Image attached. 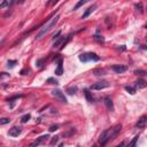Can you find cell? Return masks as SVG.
Listing matches in <instances>:
<instances>
[{
	"label": "cell",
	"mask_w": 147,
	"mask_h": 147,
	"mask_svg": "<svg viewBox=\"0 0 147 147\" xmlns=\"http://www.w3.org/2000/svg\"><path fill=\"white\" fill-rule=\"evenodd\" d=\"M59 18H60V16H59V15H56V16H54V17L51 18V20L47 22V24L43 25V28H40L39 32L37 33V37H36L37 40H38V39H40L41 37H44L46 33H48V32H50L51 30H52V28H54V27H55V24H56L57 21H59Z\"/></svg>",
	"instance_id": "obj_1"
},
{
	"label": "cell",
	"mask_w": 147,
	"mask_h": 147,
	"mask_svg": "<svg viewBox=\"0 0 147 147\" xmlns=\"http://www.w3.org/2000/svg\"><path fill=\"white\" fill-rule=\"evenodd\" d=\"M79 60L83 62H87V61H99L100 57L94 53H85V54L79 55Z\"/></svg>",
	"instance_id": "obj_2"
},
{
	"label": "cell",
	"mask_w": 147,
	"mask_h": 147,
	"mask_svg": "<svg viewBox=\"0 0 147 147\" xmlns=\"http://www.w3.org/2000/svg\"><path fill=\"white\" fill-rule=\"evenodd\" d=\"M121 129H122V125H121V124H117V125H115L114 128L108 129V140L115 139V137H116V136L119 133Z\"/></svg>",
	"instance_id": "obj_3"
},
{
	"label": "cell",
	"mask_w": 147,
	"mask_h": 147,
	"mask_svg": "<svg viewBox=\"0 0 147 147\" xmlns=\"http://www.w3.org/2000/svg\"><path fill=\"white\" fill-rule=\"evenodd\" d=\"M109 83L106 82V80H102V82H98L95 84H93L91 86V90H95V91H99V90H103V89H107L109 87Z\"/></svg>",
	"instance_id": "obj_4"
},
{
	"label": "cell",
	"mask_w": 147,
	"mask_h": 147,
	"mask_svg": "<svg viewBox=\"0 0 147 147\" xmlns=\"http://www.w3.org/2000/svg\"><path fill=\"white\" fill-rule=\"evenodd\" d=\"M52 94L55 96L56 99H59L61 102H64L67 103V98L64 96V93L62 91H60V90H53L52 91Z\"/></svg>",
	"instance_id": "obj_5"
},
{
	"label": "cell",
	"mask_w": 147,
	"mask_h": 147,
	"mask_svg": "<svg viewBox=\"0 0 147 147\" xmlns=\"http://www.w3.org/2000/svg\"><path fill=\"white\" fill-rule=\"evenodd\" d=\"M21 128H17V126H13L10 130L8 131V134L11 136V137H18L21 134Z\"/></svg>",
	"instance_id": "obj_6"
},
{
	"label": "cell",
	"mask_w": 147,
	"mask_h": 147,
	"mask_svg": "<svg viewBox=\"0 0 147 147\" xmlns=\"http://www.w3.org/2000/svg\"><path fill=\"white\" fill-rule=\"evenodd\" d=\"M108 141V130H105L102 133L100 134V138H99V142L101 145H106Z\"/></svg>",
	"instance_id": "obj_7"
},
{
	"label": "cell",
	"mask_w": 147,
	"mask_h": 147,
	"mask_svg": "<svg viewBox=\"0 0 147 147\" xmlns=\"http://www.w3.org/2000/svg\"><path fill=\"white\" fill-rule=\"evenodd\" d=\"M112 69L116 74H122V72H124V71H125L128 68H126L125 66H122V64H115V66L112 67Z\"/></svg>",
	"instance_id": "obj_8"
},
{
	"label": "cell",
	"mask_w": 147,
	"mask_h": 147,
	"mask_svg": "<svg viewBox=\"0 0 147 147\" xmlns=\"http://www.w3.org/2000/svg\"><path fill=\"white\" fill-rule=\"evenodd\" d=\"M95 8H96V5H93V6H91V7H90V8H87L86 10H85V13L83 14L82 18H86L87 16H90L92 13H93L94 10H95Z\"/></svg>",
	"instance_id": "obj_9"
},
{
	"label": "cell",
	"mask_w": 147,
	"mask_h": 147,
	"mask_svg": "<svg viewBox=\"0 0 147 147\" xmlns=\"http://www.w3.org/2000/svg\"><path fill=\"white\" fill-rule=\"evenodd\" d=\"M55 74L57 76H61L63 74V66H62V60H60L59 63H57V68L55 69Z\"/></svg>",
	"instance_id": "obj_10"
},
{
	"label": "cell",
	"mask_w": 147,
	"mask_h": 147,
	"mask_svg": "<svg viewBox=\"0 0 147 147\" xmlns=\"http://www.w3.org/2000/svg\"><path fill=\"white\" fill-rule=\"evenodd\" d=\"M146 123H147V117L144 115V116H141V117H140V119L138 121L137 126H138V128H144V126L146 125Z\"/></svg>",
	"instance_id": "obj_11"
},
{
	"label": "cell",
	"mask_w": 147,
	"mask_h": 147,
	"mask_svg": "<svg viewBox=\"0 0 147 147\" xmlns=\"http://www.w3.org/2000/svg\"><path fill=\"white\" fill-rule=\"evenodd\" d=\"M103 102H105L106 107H107L109 110H114V105H113V101L110 98H105V101H103Z\"/></svg>",
	"instance_id": "obj_12"
},
{
	"label": "cell",
	"mask_w": 147,
	"mask_h": 147,
	"mask_svg": "<svg viewBox=\"0 0 147 147\" xmlns=\"http://www.w3.org/2000/svg\"><path fill=\"white\" fill-rule=\"evenodd\" d=\"M47 138H48V136H47V134H46V136H41V137L39 138V139H37L34 142H32V144H31V146H37V145L41 144V142H43L44 140H46V139H47Z\"/></svg>",
	"instance_id": "obj_13"
},
{
	"label": "cell",
	"mask_w": 147,
	"mask_h": 147,
	"mask_svg": "<svg viewBox=\"0 0 147 147\" xmlns=\"http://www.w3.org/2000/svg\"><path fill=\"white\" fill-rule=\"evenodd\" d=\"M84 93H85V98H86V100L89 101V102H93L94 99H93V96H92L91 92H90L89 90H84Z\"/></svg>",
	"instance_id": "obj_14"
},
{
	"label": "cell",
	"mask_w": 147,
	"mask_h": 147,
	"mask_svg": "<svg viewBox=\"0 0 147 147\" xmlns=\"http://www.w3.org/2000/svg\"><path fill=\"white\" fill-rule=\"evenodd\" d=\"M63 40H64V37H59L57 39H55V40H54V44H53V46H54V47H57V46L61 45Z\"/></svg>",
	"instance_id": "obj_15"
},
{
	"label": "cell",
	"mask_w": 147,
	"mask_h": 147,
	"mask_svg": "<svg viewBox=\"0 0 147 147\" xmlns=\"http://www.w3.org/2000/svg\"><path fill=\"white\" fill-rule=\"evenodd\" d=\"M89 1H90V0H79V1L77 2V5H76V6L74 7V10H76V9H78V8H79V7H82L83 5H85V4H86V2H89Z\"/></svg>",
	"instance_id": "obj_16"
},
{
	"label": "cell",
	"mask_w": 147,
	"mask_h": 147,
	"mask_svg": "<svg viewBox=\"0 0 147 147\" xmlns=\"http://www.w3.org/2000/svg\"><path fill=\"white\" fill-rule=\"evenodd\" d=\"M145 86H146V83H145L142 79H140V80H138V82H136V87H138V89H144Z\"/></svg>",
	"instance_id": "obj_17"
},
{
	"label": "cell",
	"mask_w": 147,
	"mask_h": 147,
	"mask_svg": "<svg viewBox=\"0 0 147 147\" xmlns=\"http://www.w3.org/2000/svg\"><path fill=\"white\" fill-rule=\"evenodd\" d=\"M93 72L95 74L96 76H102V75H105V70H103V69H95V70H93Z\"/></svg>",
	"instance_id": "obj_18"
},
{
	"label": "cell",
	"mask_w": 147,
	"mask_h": 147,
	"mask_svg": "<svg viewBox=\"0 0 147 147\" xmlns=\"http://www.w3.org/2000/svg\"><path fill=\"white\" fill-rule=\"evenodd\" d=\"M30 118H31V116H30V114H27V115H24V116H23L22 118H21V122H22V123H27V122L29 121Z\"/></svg>",
	"instance_id": "obj_19"
},
{
	"label": "cell",
	"mask_w": 147,
	"mask_h": 147,
	"mask_svg": "<svg viewBox=\"0 0 147 147\" xmlns=\"http://www.w3.org/2000/svg\"><path fill=\"white\" fill-rule=\"evenodd\" d=\"M125 90L129 92L130 94H134L136 93V89L134 87H131V86H125Z\"/></svg>",
	"instance_id": "obj_20"
},
{
	"label": "cell",
	"mask_w": 147,
	"mask_h": 147,
	"mask_svg": "<svg viewBox=\"0 0 147 147\" xmlns=\"http://www.w3.org/2000/svg\"><path fill=\"white\" fill-rule=\"evenodd\" d=\"M10 122V119L9 118H6V117H4V118H0V124H7Z\"/></svg>",
	"instance_id": "obj_21"
},
{
	"label": "cell",
	"mask_w": 147,
	"mask_h": 147,
	"mask_svg": "<svg viewBox=\"0 0 147 147\" xmlns=\"http://www.w3.org/2000/svg\"><path fill=\"white\" fill-rule=\"evenodd\" d=\"M16 63H17V62H16L15 60H10V61H8V68H13Z\"/></svg>",
	"instance_id": "obj_22"
},
{
	"label": "cell",
	"mask_w": 147,
	"mask_h": 147,
	"mask_svg": "<svg viewBox=\"0 0 147 147\" xmlns=\"http://www.w3.org/2000/svg\"><path fill=\"white\" fill-rule=\"evenodd\" d=\"M134 74H136V75L145 76V75H146V71H144V70H136V71H134Z\"/></svg>",
	"instance_id": "obj_23"
},
{
	"label": "cell",
	"mask_w": 147,
	"mask_h": 147,
	"mask_svg": "<svg viewBox=\"0 0 147 147\" xmlns=\"http://www.w3.org/2000/svg\"><path fill=\"white\" fill-rule=\"evenodd\" d=\"M76 91H77V89H76V87H74V89L71 87V89H68V91H67V92H68L69 94H75Z\"/></svg>",
	"instance_id": "obj_24"
},
{
	"label": "cell",
	"mask_w": 147,
	"mask_h": 147,
	"mask_svg": "<svg viewBox=\"0 0 147 147\" xmlns=\"http://www.w3.org/2000/svg\"><path fill=\"white\" fill-rule=\"evenodd\" d=\"M137 140H138V136H136V137L133 138L132 141H131L130 144H129V146H134V145H136V141H137Z\"/></svg>",
	"instance_id": "obj_25"
},
{
	"label": "cell",
	"mask_w": 147,
	"mask_h": 147,
	"mask_svg": "<svg viewBox=\"0 0 147 147\" xmlns=\"http://www.w3.org/2000/svg\"><path fill=\"white\" fill-rule=\"evenodd\" d=\"M47 83H50V84H57V82L54 79V78H48Z\"/></svg>",
	"instance_id": "obj_26"
},
{
	"label": "cell",
	"mask_w": 147,
	"mask_h": 147,
	"mask_svg": "<svg viewBox=\"0 0 147 147\" xmlns=\"http://www.w3.org/2000/svg\"><path fill=\"white\" fill-rule=\"evenodd\" d=\"M57 140H59V137H54L52 139V141H51V145H55L57 142Z\"/></svg>",
	"instance_id": "obj_27"
},
{
	"label": "cell",
	"mask_w": 147,
	"mask_h": 147,
	"mask_svg": "<svg viewBox=\"0 0 147 147\" xmlns=\"http://www.w3.org/2000/svg\"><path fill=\"white\" fill-rule=\"evenodd\" d=\"M94 38H95V40H98V41H103V38L101 36H98V34H96V36H94Z\"/></svg>",
	"instance_id": "obj_28"
},
{
	"label": "cell",
	"mask_w": 147,
	"mask_h": 147,
	"mask_svg": "<svg viewBox=\"0 0 147 147\" xmlns=\"http://www.w3.org/2000/svg\"><path fill=\"white\" fill-rule=\"evenodd\" d=\"M57 1H59V0H50V1H48V5H52V6H54L55 4H57Z\"/></svg>",
	"instance_id": "obj_29"
},
{
	"label": "cell",
	"mask_w": 147,
	"mask_h": 147,
	"mask_svg": "<svg viewBox=\"0 0 147 147\" xmlns=\"http://www.w3.org/2000/svg\"><path fill=\"white\" fill-rule=\"evenodd\" d=\"M56 130H57V126H56V125H52V126L50 128V131H51V132H53V131H56Z\"/></svg>",
	"instance_id": "obj_30"
},
{
	"label": "cell",
	"mask_w": 147,
	"mask_h": 147,
	"mask_svg": "<svg viewBox=\"0 0 147 147\" xmlns=\"http://www.w3.org/2000/svg\"><path fill=\"white\" fill-rule=\"evenodd\" d=\"M60 34H61V32L59 31L56 34H54V37H53V39H54V40H55V39H57V38H59V36H60Z\"/></svg>",
	"instance_id": "obj_31"
},
{
	"label": "cell",
	"mask_w": 147,
	"mask_h": 147,
	"mask_svg": "<svg viewBox=\"0 0 147 147\" xmlns=\"http://www.w3.org/2000/svg\"><path fill=\"white\" fill-rule=\"evenodd\" d=\"M1 45H2V41H1V43H0V47H1Z\"/></svg>",
	"instance_id": "obj_32"
}]
</instances>
